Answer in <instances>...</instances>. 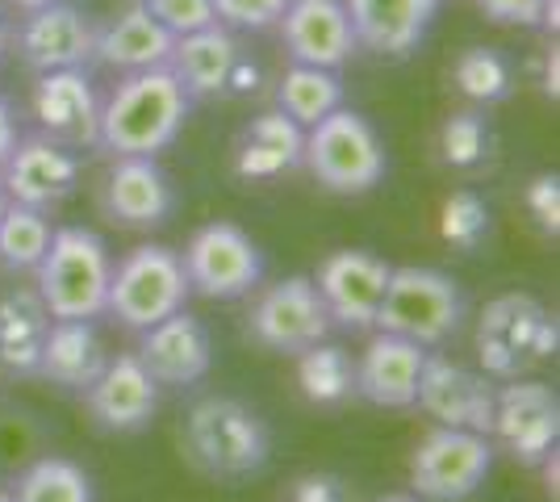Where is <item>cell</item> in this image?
Returning <instances> with one entry per match:
<instances>
[{
	"mask_svg": "<svg viewBox=\"0 0 560 502\" xmlns=\"http://www.w3.org/2000/svg\"><path fill=\"white\" fill-rule=\"evenodd\" d=\"M305 130L280 109L252 118L234 139V172L243 180H277L284 172L302 167Z\"/></svg>",
	"mask_w": 560,
	"mask_h": 502,
	"instance_id": "cell-25",
	"label": "cell"
},
{
	"mask_svg": "<svg viewBox=\"0 0 560 502\" xmlns=\"http://www.w3.org/2000/svg\"><path fill=\"white\" fill-rule=\"evenodd\" d=\"M13 502H96L93 478L63 456H43L18 478Z\"/></svg>",
	"mask_w": 560,
	"mask_h": 502,
	"instance_id": "cell-31",
	"label": "cell"
},
{
	"mask_svg": "<svg viewBox=\"0 0 560 502\" xmlns=\"http://www.w3.org/2000/svg\"><path fill=\"white\" fill-rule=\"evenodd\" d=\"M50 331V314L34 289H13L0 297V364L18 377H34L43 343Z\"/></svg>",
	"mask_w": 560,
	"mask_h": 502,
	"instance_id": "cell-27",
	"label": "cell"
},
{
	"mask_svg": "<svg viewBox=\"0 0 560 502\" xmlns=\"http://www.w3.org/2000/svg\"><path fill=\"white\" fill-rule=\"evenodd\" d=\"M544 4L548 0H477V9L493 25H518V30H532L544 22Z\"/></svg>",
	"mask_w": 560,
	"mask_h": 502,
	"instance_id": "cell-38",
	"label": "cell"
},
{
	"mask_svg": "<svg viewBox=\"0 0 560 502\" xmlns=\"http://www.w3.org/2000/svg\"><path fill=\"white\" fill-rule=\"evenodd\" d=\"M180 448L188 465L201 469L206 478L243 481L256 478L272 460V431L238 398H201L188 410Z\"/></svg>",
	"mask_w": 560,
	"mask_h": 502,
	"instance_id": "cell-2",
	"label": "cell"
},
{
	"mask_svg": "<svg viewBox=\"0 0 560 502\" xmlns=\"http://www.w3.org/2000/svg\"><path fill=\"white\" fill-rule=\"evenodd\" d=\"M93 30L89 13H80L68 0H50L38 9H25L18 30H9V47L18 50L30 72H63L89 68L93 59Z\"/></svg>",
	"mask_w": 560,
	"mask_h": 502,
	"instance_id": "cell-14",
	"label": "cell"
},
{
	"mask_svg": "<svg viewBox=\"0 0 560 502\" xmlns=\"http://www.w3.org/2000/svg\"><path fill=\"white\" fill-rule=\"evenodd\" d=\"M172 43L176 38L147 13V4L130 0L121 13L93 30V59L117 75L147 72V68H164Z\"/></svg>",
	"mask_w": 560,
	"mask_h": 502,
	"instance_id": "cell-24",
	"label": "cell"
},
{
	"mask_svg": "<svg viewBox=\"0 0 560 502\" xmlns=\"http://www.w3.org/2000/svg\"><path fill=\"white\" fill-rule=\"evenodd\" d=\"M101 206L126 231H155L176 210V189H172V176L151 155H121V160H109Z\"/></svg>",
	"mask_w": 560,
	"mask_h": 502,
	"instance_id": "cell-19",
	"label": "cell"
},
{
	"mask_svg": "<svg viewBox=\"0 0 560 502\" xmlns=\"http://www.w3.org/2000/svg\"><path fill=\"white\" fill-rule=\"evenodd\" d=\"M135 357L142 360V369L151 373L155 385L185 389V385H197L210 377L213 335L197 314L176 311V314H167V318H160L155 327L139 331Z\"/></svg>",
	"mask_w": 560,
	"mask_h": 502,
	"instance_id": "cell-17",
	"label": "cell"
},
{
	"mask_svg": "<svg viewBox=\"0 0 560 502\" xmlns=\"http://www.w3.org/2000/svg\"><path fill=\"white\" fill-rule=\"evenodd\" d=\"M493 453L490 435L435 423L410 456V486L422 502H465L486 486Z\"/></svg>",
	"mask_w": 560,
	"mask_h": 502,
	"instance_id": "cell-8",
	"label": "cell"
},
{
	"mask_svg": "<svg viewBox=\"0 0 560 502\" xmlns=\"http://www.w3.org/2000/svg\"><path fill=\"white\" fill-rule=\"evenodd\" d=\"M493 151V130L481 109H456L447 114V121L440 126V155L447 167L468 172V167H481Z\"/></svg>",
	"mask_w": 560,
	"mask_h": 502,
	"instance_id": "cell-33",
	"label": "cell"
},
{
	"mask_svg": "<svg viewBox=\"0 0 560 502\" xmlns=\"http://www.w3.org/2000/svg\"><path fill=\"white\" fill-rule=\"evenodd\" d=\"M330 331L335 327H330L327 306H323L314 281L302 272L264 289L247 314V335L259 348L280 352V357H302L305 348L330 339Z\"/></svg>",
	"mask_w": 560,
	"mask_h": 502,
	"instance_id": "cell-11",
	"label": "cell"
},
{
	"mask_svg": "<svg viewBox=\"0 0 560 502\" xmlns=\"http://www.w3.org/2000/svg\"><path fill=\"white\" fill-rule=\"evenodd\" d=\"M493 394H498L493 377L477 373V369H465V364H456V360L427 352L415 407L427 410L440 428H460V431H477V435H490Z\"/></svg>",
	"mask_w": 560,
	"mask_h": 502,
	"instance_id": "cell-16",
	"label": "cell"
},
{
	"mask_svg": "<svg viewBox=\"0 0 560 502\" xmlns=\"http://www.w3.org/2000/svg\"><path fill=\"white\" fill-rule=\"evenodd\" d=\"M560 327L532 293H502L481 311L477 323V360L493 382L527 377L536 364L557 357Z\"/></svg>",
	"mask_w": 560,
	"mask_h": 502,
	"instance_id": "cell-5",
	"label": "cell"
},
{
	"mask_svg": "<svg viewBox=\"0 0 560 502\" xmlns=\"http://www.w3.org/2000/svg\"><path fill=\"white\" fill-rule=\"evenodd\" d=\"M50 218L43 210H30L9 201L0 214V264L13 272H34L50 247Z\"/></svg>",
	"mask_w": 560,
	"mask_h": 502,
	"instance_id": "cell-30",
	"label": "cell"
},
{
	"mask_svg": "<svg viewBox=\"0 0 560 502\" xmlns=\"http://www.w3.org/2000/svg\"><path fill=\"white\" fill-rule=\"evenodd\" d=\"M277 34L293 63L327 68V72H339L360 50L343 0H289L277 22Z\"/></svg>",
	"mask_w": 560,
	"mask_h": 502,
	"instance_id": "cell-21",
	"label": "cell"
},
{
	"mask_svg": "<svg viewBox=\"0 0 560 502\" xmlns=\"http://www.w3.org/2000/svg\"><path fill=\"white\" fill-rule=\"evenodd\" d=\"M4 50H9V25L0 17V63H4Z\"/></svg>",
	"mask_w": 560,
	"mask_h": 502,
	"instance_id": "cell-42",
	"label": "cell"
},
{
	"mask_svg": "<svg viewBox=\"0 0 560 502\" xmlns=\"http://www.w3.org/2000/svg\"><path fill=\"white\" fill-rule=\"evenodd\" d=\"M302 167H310V176L335 197H364L385 180L389 160L373 121L339 105L335 114L305 130Z\"/></svg>",
	"mask_w": 560,
	"mask_h": 502,
	"instance_id": "cell-4",
	"label": "cell"
},
{
	"mask_svg": "<svg viewBox=\"0 0 560 502\" xmlns=\"http://www.w3.org/2000/svg\"><path fill=\"white\" fill-rule=\"evenodd\" d=\"M465 311V293L456 277H447L440 268L406 264L389 272L373 327L385 335H401L419 348H440L456 335Z\"/></svg>",
	"mask_w": 560,
	"mask_h": 502,
	"instance_id": "cell-6",
	"label": "cell"
},
{
	"mask_svg": "<svg viewBox=\"0 0 560 502\" xmlns=\"http://www.w3.org/2000/svg\"><path fill=\"white\" fill-rule=\"evenodd\" d=\"M4 206H9V197H4V189H0V214H4Z\"/></svg>",
	"mask_w": 560,
	"mask_h": 502,
	"instance_id": "cell-45",
	"label": "cell"
},
{
	"mask_svg": "<svg viewBox=\"0 0 560 502\" xmlns=\"http://www.w3.org/2000/svg\"><path fill=\"white\" fill-rule=\"evenodd\" d=\"M284 4L289 0H213V17L238 34H264V30H277Z\"/></svg>",
	"mask_w": 560,
	"mask_h": 502,
	"instance_id": "cell-35",
	"label": "cell"
},
{
	"mask_svg": "<svg viewBox=\"0 0 560 502\" xmlns=\"http://www.w3.org/2000/svg\"><path fill=\"white\" fill-rule=\"evenodd\" d=\"M490 440L523 469H539L544 456L557 453L560 440V398L552 385L514 382L498 385L493 394V431Z\"/></svg>",
	"mask_w": 560,
	"mask_h": 502,
	"instance_id": "cell-10",
	"label": "cell"
},
{
	"mask_svg": "<svg viewBox=\"0 0 560 502\" xmlns=\"http://www.w3.org/2000/svg\"><path fill=\"white\" fill-rule=\"evenodd\" d=\"M9 4H13V9H38V4H50V0H9Z\"/></svg>",
	"mask_w": 560,
	"mask_h": 502,
	"instance_id": "cell-43",
	"label": "cell"
},
{
	"mask_svg": "<svg viewBox=\"0 0 560 502\" xmlns=\"http://www.w3.org/2000/svg\"><path fill=\"white\" fill-rule=\"evenodd\" d=\"M180 260L188 293L206 302H238L264 281V252L234 222H206L201 231H192Z\"/></svg>",
	"mask_w": 560,
	"mask_h": 502,
	"instance_id": "cell-9",
	"label": "cell"
},
{
	"mask_svg": "<svg viewBox=\"0 0 560 502\" xmlns=\"http://www.w3.org/2000/svg\"><path fill=\"white\" fill-rule=\"evenodd\" d=\"M339 105H343V80H339V72L293 63L289 72L280 75L277 109L284 118L298 121L302 130H310L314 121H323L327 114H335Z\"/></svg>",
	"mask_w": 560,
	"mask_h": 502,
	"instance_id": "cell-29",
	"label": "cell"
},
{
	"mask_svg": "<svg viewBox=\"0 0 560 502\" xmlns=\"http://www.w3.org/2000/svg\"><path fill=\"white\" fill-rule=\"evenodd\" d=\"M105 343L89 318H50L43 360H38V377L63 385V389H89L105 369Z\"/></svg>",
	"mask_w": 560,
	"mask_h": 502,
	"instance_id": "cell-26",
	"label": "cell"
},
{
	"mask_svg": "<svg viewBox=\"0 0 560 502\" xmlns=\"http://www.w3.org/2000/svg\"><path fill=\"white\" fill-rule=\"evenodd\" d=\"M185 260L164 243H142L135 252H126L109 272L105 314H114L126 331H147L167 314L185 311Z\"/></svg>",
	"mask_w": 560,
	"mask_h": 502,
	"instance_id": "cell-7",
	"label": "cell"
},
{
	"mask_svg": "<svg viewBox=\"0 0 560 502\" xmlns=\"http://www.w3.org/2000/svg\"><path fill=\"white\" fill-rule=\"evenodd\" d=\"M376 502H419V499H410V494H385V499H376Z\"/></svg>",
	"mask_w": 560,
	"mask_h": 502,
	"instance_id": "cell-44",
	"label": "cell"
},
{
	"mask_svg": "<svg viewBox=\"0 0 560 502\" xmlns=\"http://www.w3.org/2000/svg\"><path fill=\"white\" fill-rule=\"evenodd\" d=\"M440 235H444L452 247L472 252L477 243L490 235V206L472 189L447 192L444 206H440Z\"/></svg>",
	"mask_w": 560,
	"mask_h": 502,
	"instance_id": "cell-34",
	"label": "cell"
},
{
	"mask_svg": "<svg viewBox=\"0 0 560 502\" xmlns=\"http://www.w3.org/2000/svg\"><path fill=\"white\" fill-rule=\"evenodd\" d=\"M523 201H527L532 218L539 222V231L557 240V235H560V176H557V172H544V176H536V180L527 185V192H523Z\"/></svg>",
	"mask_w": 560,
	"mask_h": 502,
	"instance_id": "cell-37",
	"label": "cell"
},
{
	"mask_svg": "<svg viewBox=\"0 0 560 502\" xmlns=\"http://www.w3.org/2000/svg\"><path fill=\"white\" fill-rule=\"evenodd\" d=\"M427 364V348L401 335L376 331L355 360V398L381 410H410L419 398V377Z\"/></svg>",
	"mask_w": 560,
	"mask_h": 502,
	"instance_id": "cell-23",
	"label": "cell"
},
{
	"mask_svg": "<svg viewBox=\"0 0 560 502\" xmlns=\"http://www.w3.org/2000/svg\"><path fill=\"white\" fill-rule=\"evenodd\" d=\"M0 502H13V494H4V490H0Z\"/></svg>",
	"mask_w": 560,
	"mask_h": 502,
	"instance_id": "cell-46",
	"label": "cell"
},
{
	"mask_svg": "<svg viewBox=\"0 0 560 502\" xmlns=\"http://www.w3.org/2000/svg\"><path fill=\"white\" fill-rule=\"evenodd\" d=\"M34 118L38 135L55 139L59 147H96V118H101V96L89 68H63V72H38L34 80Z\"/></svg>",
	"mask_w": 560,
	"mask_h": 502,
	"instance_id": "cell-18",
	"label": "cell"
},
{
	"mask_svg": "<svg viewBox=\"0 0 560 502\" xmlns=\"http://www.w3.org/2000/svg\"><path fill=\"white\" fill-rule=\"evenodd\" d=\"M167 68L185 84L192 105L197 101H218V96L256 93V63H247L234 30L218 22L206 25V30H192V34H180L172 43Z\"/></svg>",
	"mask_w": 560,
	"mask_h": 502,
	"instance_id": "cell-12",
	"label": "cell"
},
{
	"mask_svg": "<svg viewBox=\"0 0 560 502\" xmlns=\"http://www.w3.org/2000/svg\"><path fill=\"white\" fill-rule=\"evenodd\" d=\"M289 502H348V490L335 474H302L289 486Z\"/></svg>",
	"mask_w": 560,
	"mask_h": 502,
	"instance_id": "cell-39",
	"label": "cell"
},
{
	"mask_svg": "<svg viewBox=\"0 0 560 502\" xmlns=\"http://www.w3.org/2000/svg\"><path fill=\"white\" fill-rule=\"evenodd\" d=\"M444 0H343L355 47L381 59H410L427 43Z\"/></svg>",
	"mask_w": 560,
	"mask_h": 502,
	"instance_id": "cell-22",
	"label": "cell"
},
{
	"mask_svg": "<svg viewBox=\"0 0 560 502\" xmlns=\"http://www.w3.org/2000/svg\"><path fill=\"white\" fill-rule=\"evenodd\" d=\"M394 264H385L369 247H339L318 264V272L310 277L323 306L330 314V327L339 331H373L381 297L389 285Z\"/></svg>",
	"mask_w": 560,
	"mask_h": 502,
	"instance_id": "cell-13",
	"label": "cell"
},
{
	"mask_svg": "<svg viewBox=\"0 0 560 502\" xmlns=\"http://www.w3.org/2000/svg\"><path fill=\"white\" fill-rule=\"evenodd\" d=\"M188 114H192V96L176 80L172 68H147L130 72L114 84V93L101 101V118H96V151L105 160L121 155H160L180 139Z\"/></svg>",
	"mask_w": 560,
	"mask_h": 502,
	"instance_id": "cell-1",
	"label": "cell"
},
{
	"mask_svg": "<svg viewBox=\"0 0 560 502\" xmlns=\"http://www.w3.org/2000/svg\"><path fill=\"white\" fill-rule=\"evenodd\" d=\"M89 415L101 431L109 435H135L147 431L155 410H160V385L151 382V373L142 369V360L135 352L109 357L101 377L84 389Z\"/></svg>",
	"mask_w": 560,
	"mask_h": 502,
	"instance_id": "cell-20",
	"label": "cell"
},
{
	"mask_svg": "<svg viewBox=\"0 0 560 502\" xmlns=\"http://www.w3.org/2000/svg\"><path fill=\"white\" fill-rule=\"evenodd\" d=\"M298 385L310 407L335 410L355 398V360L348 357L343 343H314L298 357Z\"/></svg>",
	"mask_w": 560,
	"mask_h": 502,
	"instance_id": "cell-28",
	"label": "cell"
},
{
	"mask_svg": "<svg viewBox=\"0 0 560 502\" xmlns=\"http://www.w3.org/2000/svg\"><path fill=\"white\" fill-rule=\"evenodd\" d=\"M109 247L89 226H55L43 264L34 268L38 297L50 318H101L109 297Z\"/></svg>",
	"mask_w": 560,
	"mask_h": 502,
	"instance_id": "cell-3",
	"label": "cell"
},
{
	"mask_svg": "<svg viewBox=\"0 0 560 502\" xmlns=\"http://www.w3.org/2000/svg\"><path fill=\"white\" fill-rule=\"evenodd\" d=\"M13 143H18V118H13V105L0 96V164L9 160Z\"/></svg>",
	"mask_w": 560,
	"mask_h": 502,
	"instance_id": "cell-40",
	"label": "cell"
},
{
	"mask_svg": "<svg viewBox=\"0 0 560 502\" xmlns=\"http://www.w3.org/2000/svg\"><path fill=\"white\" fill-rule=\"evenodd\" d=\"M560 55H557V47L548 50V59H544V93L552 96V101H557L560 96Z\"/></svg>",
	"mask_w": 560,
	"mask_h": 502,
	"instance_id": "cell-41",
	"label": "cell"
},
{
	"mask_svg": "<svg viewBox=\"0 0 560 502\" xmlns=\"http://www.w3.org/2000/svg\"><path fill=\"white\" fill-rule=\"evenodd\" d=\"M142 4H147V13L164 25L172 38L192 34V30H206V25L218 22L213 17V0H142Z\"/></svg>",
	"mask_w": 560,
	"mask_h": 502,
	"instance_id": "cell-36",
	"label": "cell"
},
{
	"mask_svg": "<svg viewBox=\"0 0 560 502\" xmlns=\"http://www.w3.org/2000/svg\"><path fill=\"white\" fill-rule=\"evenodd\" d=\"M80 185V160L47 135H18L9 160L0 164V189L30 210H59Z\"/></svg>",
	"mask_w": 560,
	"mask_h": 502,
	"instance_id": "cell-15",
	"label": "cell"
},
{
	"mask_svg": "<svg viewBox=\"0 0 560 502\" xmlns=\"http://www.w3.org/2000/svg\"><path fill=\"white\" fill-rule=\"evenodd\" d=\"M456 89L472 101V105H502L514 93V72L506 55L493 47H468L460 50L456 68H452Z\"/></svg>",
	"mask_w": 560,
	"mask_h": 502,
	"instance_id": "cell-32",
	"label": "cell"
}]
</instances>
